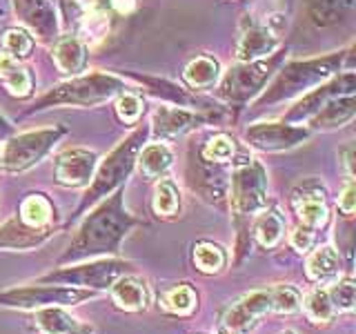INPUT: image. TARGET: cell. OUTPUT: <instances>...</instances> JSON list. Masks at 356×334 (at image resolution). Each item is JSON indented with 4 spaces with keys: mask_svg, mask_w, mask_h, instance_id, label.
<instances>
[{
    "mask_svg": "<svg viewBox=\"0 0 356 334\" xmlns=\"http://www.w3.org/2000/svg\"><path fill=\"white\" fill-rule=\"evenodd\" d=\"M198 154L209 163L227 165L229 161H234V154H236V141L229 134H214L205 145H200Z\"/></svg>",
    "mask_w": 356,
    "mask_h": 334,
    "instance_id": "e575fe53",
    "label": "cell"
},
{
    "mask_svg": "<svg viewBox=\"0 0 356 334\" xmlns=\"http://www.w3.org/2000/svg\"><path fill=\"white\" fill-rule=\"evenodd\" d=\"M147 127H136L125 141H120L114 150H111L103 161L96 165V172L92 176V183L87 185V192L78 205L76 214H72V218L81 216L85 209H89V205H96L100 198L109 196L114 189L122 187V183L127 181L129 174L136 167V156L140 152V148L147 141Z\"/></svg>",
    "mask_w": 356,
    "mask_h": 334,
    "instance_id": "3957f363",
    "label": "cell"
},
{
    "mask_svg": "<svg viewBox=\"0 0 356 334\" xmlns=\"http://www.w3.org/2000/svg\"><path fill=\"white\" fill-rule=\"evenodd\" d=\"M252 234L261 248H267V250L276 248L285 234V216L276 207L261 209L259 214L254 216Z\"/></svg>",
    "mask_w": 356,
    "mask_h": 334,
    "instance_id": "cb8c5ba5",
    "label": "cell"
},
{
    "mask_svg": "<svg viewBox=\"0 0 356 334\" xmlns=\"http://www.w3.org/2000/svg\"><path fill=\"white\" fill-rule=\"evenodd\" d=\"M285 51H274L270 56L259 61H248L229 67L222 76L218 85V98H222L229 105H245L252 98H256L265 83L270 81L272 74L278 70V65L283 63Z\"/></svg>",
    "mask_w": 356,
    "mask_h": 334,
    "instance_id": "8992f818",
    "label": "cell"
},
{
    "mask_svg": "<svg viewBox=\"0 0 356 334\" xmlns=\"http://www.w3.org/2000/svg\"><path fill=\"white\" fill-rule=\"evenodd\" d=\"M174 163V154L165 143H147L143 145L136 156V170L145 181H154V178H163Z\"/></svg>",
    "mask_w": 356,
    "mask_h": 334,
    "instance_id": "603a6c76",
    "label": "cell"
},
{
    "mask_svg": "<svg viewBox=\"0 0 356 334\" xmlns=\"http://www.w3.org/2000/svg\"><path fill=\"white\" fill-rule=\"evenodd\" d=\"M327 294L337 312H352L356 305V285L352 278H343V281L339 278V281L330 283Z\"/></svg>",
    "mask_w": 356,
    "mask_h": 334,
    "instance_id": "74e56055",
    "label": "cell"
},
{
    "mask_svg": "<svg viewBox=\"0 0 356 334\" xmlns=\"http://www.w3.org/2000/svg\"><path fill=\"white\" fill-rule=\"evenodd\" d=\"M356 114V100L354 94H345L339 98H332L327 105H323L307 122L312 129H337L350 122Z\"/></svg>",
    "mask_w": 356,
    "mask_h": 334,
    "instance_id": "7402d4cb",
    "label": "cell"
},
{
    "mask_svg": "<svg viewBox=\"0 0 356 334\" xmlns=\"http://www.w3.org/2000/svg\"><path fill=\"white\" fill-rule=\"evenodd\" d=\"M65 334H94V330L89 328V326H81V323H78V326L74 328V330H70V332H65Z\"/></svg>",
    "mask_w": 356,
    "mask_h": 334,
    "instance_id": "f6af8a7d",
    "label": "cell"
},
{
    "mask_svg": "<svg viewBox=\"0 0 356 334\" xmlns=\"http://www.w3.org/2000/svg\"><path fill=\"white\" fill-rule=\"evenodd\" d=\"M305 274L309 281L330 285L334 281H339L343 274V259L337 248L332 245H321L314 252L307 256L305 263Z\"/></svg>",
    "mask_w": 356,
    "mask_h": 334,
    "instance_id": "ffe728a7",
    "label": "cell"
},
{
    "mask_svg": "<svg viewBox=\"0 0 356 334\" xmlns=\"http://www.w3.org/2000/svg\"><path fill=\"white\" fill-rule=\"evenodd\" d=\"M272 312L270 289H252L222 312V328L232 334H250L256 323Z\"/></svg>",
    "mask_w": 356,
    "mask_h": 334,
    "instance_id": "7c38bea8",
    "label": "cell"
},
{
    "mask_svg": "<svg viewBox=\"0 0 356 334\" xmlns=\"http://www.w3.org/2000/svg\"><path fill=\"white\" fill-rule=\"evenodd\" d=\"M109 292H111V299H114V303L125 312H140L149 303L147 283H145L140 276H134V274H122L120 278H116V281L111 283Z\"/></svg>",
    "mask_w": 356,
    "mask_h": 334,
    "instance_id": "44dd1931",
    "label": "cell"
},
{
    "mask_svg": "<svg viewBox=\"0 0 356 334\" xmlns=\"http://www.w3.org/2000/svg\"><path fill=\"white\" fill-rule=\"evenodd\" d=\"M161 303L167 312H172L176 317H187L192 315L196 310V303H198V296L194 292V287L189 283H178L174 287H170L167 292L163 294Z\"/></svg>",
    "mask_w": 356,
    "mask_h": 334,
    "instance_id": "1f68e13d",
    "label": "cell"
},
{
    "mask_svg": "<svg viewBox=\"0 0 356 334\" xmlns=\"http://www.w3.org/2000/svg\"><path fill=\"white\" fill-rule=\"evenodd\" d=\"M205 122V116L183 107H159L152 116V134L159 143L183 136L185 132Z\"/></svg>",
    "mask_w": 356,
    "mask_h": 334,
    "instance_id": "e0dca14e",
    "label": "cell"
},
{
    "mask_svg": "<svg viewBox=\"0 0 356 334\" xmlns=\"http://www.w3.org/2000/svg\"><path fill=\"white\" fill-rule=\"evenodd\" d=\"M309 138V129L292 122H254L245 129V141L261 152H285Z\"/></svg>",
    "mask_w": 356,
    "mask_h": 334,
    "instance_id": "8fae6325",
    "label": "cell"
},
{
    "mask_svg": "<svg viewBox=\"0 0 356 334\" xmlns=\"http://www.w3.org/2000/svg\"><path fill=\"white\" fill-rule=\"evenodd\" d=\"M352 58V49L337 51L323 58H309V61H296L281 67L274 78V83L267 87V92L259 98V107L276 105L283 100H292L307 94L309 89L318 87L321 83L330 81L337 76L341 67Z\"/></svg>",
    "mask_w": 356,
    "mask_h": 334,
    "instance_id": "7a4b0ae2",
    "label": "cell"
},
{
    "mask_svg": "<svg viewBox=\"0 0 356 334\" xmlns=\"http://www.w3.org/2000/svg\"><path fill=\"white\" fill-rule=\"evenodd\" d=\"M183 78L192 89L214 87L220 78V65L216 58H211V56H198V58H194L185 67Z\"/></svg>",
    "mask_w": 356,
    "mask_h": 334,
    "instance_id": "4316f807",
    "label": "cell"
},
{
    "mask_svg": "<svg viewBox=\"0 0 356 334\" xmlns=\"http://www.w3.org/2000/svg\"><path fill=\"white\" fill-rule=\"evenodd\" d=\"M122 200H125V189L122 187L114 189L109 196L100 198V203L81 223L70 248L60 256V265L118 254L120 243L127 237V232L138 225V218L129 214Z\"/></svg>",
    "mask_w": 356,
    "mask_h": 334,
    "instance_id": "6da1fadb",
    "label": "cell"
},
{
    "mask_svg": "<svg viewBox=\"0 0 356 334\" xmlns=\"http://www.w3.org/2000/svg\"><path fill=\"white\" fill-rule=\"evenodd\" d=\"M300 308H305V315L309 317V321L314 323H330L334 321V317L339 315L337 308H334L332 299L327 294V287H316L303 299Z\"/></svg>",
    "mask_w": 356,
    "mask_h": 334,
    "instance_id": "836d02e7",
    "label": "cell"
},
{
    "mask_svg": "<svg viewBox=\"0 0 356 334\" xmlns=\"http://www.w3.org/2000/svg\"><path fill=\"white\" fill-rule=\"evenodd\" d=\"M227 200L241 228L267 207V172L256 159H243L234 165L227 183Z\"/></svg>",
    "mask_w": 356,
    "mask_h": 334,
    "instance_id": "5b68a950",
    "label": "cell"
},
{
    "mask_svg": "<svg viewBox=\"0 0 356 334\" xmlns=\"http://www.w3.org/2000/svg\"><path fill=\"white\" fill-rule=\"evenodd\" d=\"M0 81L5 83L7 92L16 98H27L33 89V78L29 70L7 54H0Z\"/></svg>",
    "mask_w": 356,
    "mask_h": 334,
    "instance_id": "484cf974",
    "label": "cell"
},
{
    "mask_svg": "<svg viewBox=\"0 0 356 334\" xmlns=\"http://www.w3.org/2000/svg\"><path fill=\"white\" fill-rule=\"evenodd\" d=\"M316 241V230H312L307 225H296V230L289 234V243H292V248L296 252H309L312 245Z\"/></svg>",
    "mask_w": 356,
    "mask_h": 334,
    "instance_id": "ab89813d",
    "label": "cell"
},
{
    "mask_svg": "<svg viewBox=\"0 0 356 334\" xmlns=\"http://www.w3.org/2000/svg\"><path fill=\"white\" fill-rule=\"evenodd\" d=\"M283 334H296V332H294V330H285Z\"/></svg>",
    "mask_w": 356,
    "mask_h": 334,
    "instance_id": "bcb514c9",
    "label": "cell"
},
{
    "mask_svg": "<svg viewBox=\"0 0 356 334\" xmlns=\"http://www.w3.org/2000/svg\"><path fill=\"white\" fill-rule=\"evenodd\" d=\"M267 289H270V296H272V312H278V315H294V312L300 310L303 294L298 292V287L289 283H278Z\"/></svg>",
    "mask_w": 356,
    "mask_h": 334,
    "instance_id": "d590c367",
    "label": "cell"
},
{
    "mask_svg": "<svg viewBox=\"0 0 356 334\" xmlns=\"http://www.w3.org/2000/svg\"><path fill=\"white\" fill-rule=\"evenodd\" d=\"M54 61L63 74H81L87 65V47L78 36H63L54 45Z\"/></svg>",
    "mask_w": 356,
    "mask_h": 334,
    "instance_id": "d4e9b609",
    "label": "cell"
},
{
    "mask_svg": "<svg viewBox=\"0 0 356 334\" xmlns=\"http://www.w3.org/2000/svg\"><path fill=\"white\" fill-rule=\"evenodd\" d=\"M33 323L42 334H65L78 326V321L63 305L40 308L33 315Z\"/></svg>",
    "mask_w": 356,
    "mask_h": 334,
    "instance_id": "f546056e",
    "label": "cell"
},
{
    "mask_svg": "<svg viewBox=\"0 0 356 334\" xmlns=\"http://www.w3.org/2000/svg\"><path fill=\"white\" fill-rule=\"evenodd\" d=\"M289 203H292V209L296 212L300 225H307L312 230H321L330 218L325 187H323V183L314 176L307 178L303 183H298L292 189Z\"/></svg>",
    "mask_w": 356,
    "mask_h": 334,
    "instance_id": "4fadbf2b",
    "label": "cell"
},
{
    "mask_svg": "<svg viewBox=\"0 0 356 334\" xmlns=\"http://www.w3.org/2000/svg\"><path fill=\"white\" fill-rule=\"evenodd\" d=\"M9 134H11V125L3 116H0V143H3L5 138H9Z\"/></svg>",
    "mask_w": 356,
    "mask_h": 334,
    "instance_id": "ee69618b",
    "label": "cell"
},
{
    "mask_svg": "<svg viewBox=\"0 0 356 334\" xmlns=\"http://www.w3.org/2000/svg\"><path fill=\"white\" fill-rule=\"evenodd\" d=\"M96 289L74 287V285H56V283H38L25 287H11L0 292V305L18 308V310H40L49 305H81L94 299Z\"/></svg>",
    "mask_w": 356,
    "mask_h": 334,
    "instance_id": "ba28073f",
    "label": "cell"
},
{
    "mask_svg": "<svg viewBox=\"0 0 356 334\" xmlns=\"http://www.w3.org/2000/svg\"><path fill=\"white\" fill-rule=\"evenodd\" d=\"M109 7L118 11V14H129L136 7V0H109Z\"/></svg>",
    "mask_w": 356,
    "mask_h": 334,
    "instance_id": "b9f144b4",
    "label": "cell"
},
{
    "mask_svg": "<svg viewBox=\"0 0 356 334\" xmlns=\"http://www.w3.org/2000/svg\"><path fill=\"white\" fill-rule=\"evenodd\" d=\"M227 263V254L220 245L211 241H200L194 245V265L203 274H218Z\"/></svg>",
    "mask_w": 356,
    "mask_h": 334,
    "instance_id": "d6a6232c",
    "label": "cell"
},
{
    "mask_svg": "<svg viewBox=\"0 0 356 334\" xmlns=\"http://www.w3.org/2000/svg\"><path fill=\"white\" fill-rule=\"evenodd\" d=\"M352 0H309V18L316 27H334L350 14Z\"/></svg>",
    "mask_w": 356,
    "mask_h": 334,
    "instance_id": "83f0119b",
    "label": "cell"
},
{
    "mask_svg": "<svg viewBox=\"0 0 356 334\" xmlns=\"http://www.w3.org/2000/svg\"><path fill=\"white\" fill-rule=\"evenodd\" d=\"M14 9L29 33L49 42L58 36V16L49 0H14Z\"/></svg>",
    "mask_w": 356,
    "mask_h": 334,
    "instance_id": "2e32d148",
    "label": "cell"
},
{
    "mask_svg": "<svg viewBox=\"0 0 356 334\" xmlns=\"http://www.w3.org/2000/svg\"><path fill=\"white\" fill-rule=\"evenodd\" d=\"M152 207L161 218H174L181 212V189L172 178H161L154 187Z\"/></svg>",
    "mask_w": 356,
    "mask_h": 334,
    "instance_id": "4dcf8cb0",
    "label": "cell"
},
{
    "mask_svg": "<svg viewBox=\"0 0 356 334\" xmlns=\"http://www.w3.org/2000/svg\"><path fill=\"white\" fill-rule=\"evenodd\" d=\"M98 165V154L94 150L72 148L56 156L54 161V178L63 187H87Z\"/></svg>",
    "mask_w": 356,
    "mask_h": 334,
    "instance_id": "9a60e30c",
    "label": "cell"
},
{
    "mask_svg": "<svg viewBox=\"0 0 356 334\" xmlns=\"http://www.w3.org/2000/svg\"><path fill=\"white\" fill-rule=\"evenodd\" d=\"M339 209L343 212L345 216H352L354 209H356V187H354V181L350 178L348 183H345L343 192L339 196Z\"/></svg>",
    "mask_w": 356,
    "mask_h": 334,
    "instance_id": "60d3db41",
    "label": "cell"
},
{
    "mask_svg": "<svg viewBox=\"0 0 356 334\" xmlns=\"http://www.w3.org/2000/svg\"><path fill=\"white\" fill-rule=\"evenodd\" d=\"M341 156H343V165H345V170H348V174L352 176V148H345V150L341 152Z\"/></svg>",
    "mask_w": 356,
    "mask_h": 334,
    "instance_id": "7bdbcfd3",
    "label": "cell"
},
{
    "mask_svg": "<svg viewBox=\"0 0 356 334\" xmlns=\"http://www.w3.org/2000/svg\"><path fill=\"white\" fill-rule=\"evenodd\" d=\"M54 234L51 228H31L18 216L0 225V250H33Z\"/></svg>",
    "mask_w": 356,
    "mask_h": 334,
    "instance_id": "ac0fdd59",
    "label": "cell"
},
{
    "mask_svg": "<svg viewBox=\"0 0 356 334\" xmlns=\"http://www.w3.org/2000/svg\"><path fill=\"white\" fill-rule=\"evenodd\" d=\"M187 181L189 187L198 192L209 203H220L227 198V183L229 174L225 165L220 163H209L196 152V159L189 154V165H187Z\"/></svg>",
    "mask_w": 356,
    "mask_h": 334,
    "instance_id": "5bb4252c",
    "label": "cell"
},
{
    "mask_svg": "<svg viewBox=\"0 0 356 334\" xmlns=\"http://www.w3.org/2000/svg\"><path fill=\"white\" fill-rule=\"evenodd\" d=\"M143 109H145V103L143 98L131 94V92H120L118 94V100H116V114L122 122H136L140 116H143Z\"/></svg>",
    "mask_w": 356,
    "mask_h": 334,
    "instance_id": "f35d334b",
    "label": "cell"
},
{
    "mask_svg": "<svg viewBox=\"0 0 356 334\" xmlns=\"http://www.w3.org/2000/svg\"><path fill=\"white\" fill-rule=\"evenodd\" d=\"M67 134V127H44L18 134V136L5 138L3 150H0V167H5L7 172H25L36 163H40L47 156L54 145L58 143Z\"/></svg>",
    "mask_w": 356,
    "mask_h": 334,
    "instance_id": "52a82bcc",
    "label": "cell"
},
{
    "mask_svg": "<svg viewBox=\"0 0 356 334\" xmlns=\"http://www.w3.org/2000/svg\"><path fill=\"white\" fill-rule=\"evenodd\" d=\"M120 92H125V83H122V78L114 74L94 72L85 76H74L72 81L56 85L44 96H40L27 114H33V111L47 107H63V105L94 107L100 103H107V100L118 96Z\"/></svg>",
    "mask_w": 356,
    "mask_h": 334,
    "instance_id": "277c9868",
    "label": "cell"
},
{
    "mask_svg": "<svg viewBox=\"0 0 356 334\" xmlns=\"http://www.w3.org/2000/svg\"><path fill=\"white\" fill-rule=\"evenodd\" d=\"M354 87H356V76H354L352 70L332 76L330 81L321 83L318 87L309 89L307 94H303V98H300L298 103L287 111L285 122H292V125H303V122H307L323 105H327L332 98H339V96H345V94H354Z\"/></svg>",
    "mask_w": 356,
    "mask_h": 334,
    "instance_id": "30bf717a",
    "label": "cell"
},
{
    "mask_svg": "<svg viewBox=\"0 0 356 334\" xmlns=\"http://www.w3.org/2000/svg\"><path fill=\"white\" fill-rule=\"evenodd\" d=\"M54 212V203L44 194H29L20 203L18 218L31 228H51Z\"/></svg>",
    "mask_w": 356,
    "mask_h": 334,
    "instance_id": "f1b7e54d",
    "label": "cell"
},
{
    "mask_svg": "<svg viewBox=\"0 0 356 334\" xmlns=\"http://www.w3.org/2000/svg\"><path fill=\"white\" fill-rule=\"evenodd\" d=\"M227 334H232V332H227Z\"/></svg>",
    "mask_w": 356,
    "mask_h": 334,
    "instance_id": "7dc6e473",
    "label": "cell"
},
{
    "mask_svg": "<svg viewBox=\"0 0 356 334\" xmlns=\"http://www.w3.org/2000/svg\"><path fill=\"white\" fill-rule=\"evenodd\" d=\"M129 263L120 259H98L89 263L67 265L60 270H54L40 278V283H56V285H74L85 289H107L111 283L127 272Z\"/></svg>",
    "mask_w": 356,
    "mask_h": 334,
    "instance_id": "9c48e42d",
    "label": "cell"
},
{
    "mask_svg": "<svg viewBox=\"0 0 356 334\" xmlns=\"http://www.w3.org/2000/svg\"><path fill=\"white\" fill-rule=\"evenodd\" d=\"M3 49L7 56H11V58H27V56L31 54L33 49V38H31V33L27 29H22V27H11L5 31V36H3Z\"/></svg>",
    "mask_w": 356,
    "mask_h": 334,
    "instance_id": "8d00e7d4",
    "label": "cell"
},
{
    "mask_svg": "<svg viewBox=\"0 0 356 334\" xmlns=\"http://www.w3.org/2000/svg\"><path fill=\"white\" fill-rule=\"evenodd\" d=\"M276 47H278V36L270 27L250 22V27H245L238 38L236 56L241 63L259 61V58H265V56L274 54Z\"/></svg>",
    "mask_w": 356,
    "mask_h": 334,
    "instance_id": "d6986e66",
    "label": "cell"
}]
</instances>
